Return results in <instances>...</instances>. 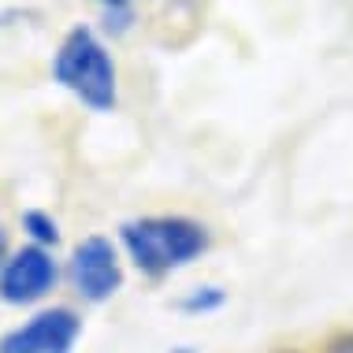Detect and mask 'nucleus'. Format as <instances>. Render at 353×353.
<instances>
[{
    "mask_svg": "<svg viewBox=\"0 0 353 353\" xmlns=\"http://www.w3.org/2000/svg\"><path fill=\"white\" fill-rule=\"evenodd\" d=\"M119 245L145 279H168L201 261L212 234L194 216H134L119 223Z\"/></svg>",
    "mask_w": 353,
    "mask_h": 353,
    "instance_id": "1",
    "label": "nucleus"
},
{
    "mask_svg": "<svg viewBox=\"0 0 353 353\" xmlns=\"http://www.w3.org/2000/svg\"><path fill=\"white\" fill-rule=\"evenodd\" d=\"M52 82L90 112H112L119 101L116 60L93 26H71L52 56Z\"/></svg>",
    "mask_w": 353,
    "mask_h": 353,
    "instance_id": "2",
    "label": "nucleus"
},
{
    "mask_svg": "<svg viewBox=\"0 0 353 353\" xmlns=\"http://www.w3.org/2000/svg\"><path fill=\"white\" fill-rule=\"evenodd\" d=\"M68 279L82 301L104 305L123 290V261L119 245L108 234H85L74 242L71 261H68Z\"/></svg>",
    "mask_w": 353,
    "mask_h": 353,
    "instance_id": "3",
    "label": "nucleus"
},
{
    "mask_svg": "<svg viewBox=\"0 0 353 353\" xmlns=\"http://www.w3.org/2000/svg\"><path fill=\"white\" fill-rule=\"evenodd\" d=\"M82 339V316L71 305L34 312L26 323L12 327L0 339V353H74Z\"/></svg>",
    "mask_w": 353,
    "mask_h": 353,
    "instance_id": "4",
    "label": "nucleus"
},
{
    "mask_svg": "<svg viewBox=\"0 0 353 353\" xmlns=\"http://www.w3.org/2000/svg\"><path fill=\"white\" fill-rule=\"evenodd\" d=\"M56 283H60V264H56L52 250H41V245L26 242L0 268V301L37 305L56 290Z\"/></svg>",
    "mask_w": 353,
    "mask_h": 353,
    "instance_id": "5",
    "label": "nucleus"
},
{
    "mask_svg": "<svg viewBox=\"0 0 353 353\" xmlns=\"http://www.w3.org/2000/svg\"><path fill=\"white\" fill-rule=\"evenodd\" d=\"M19 223H23L26 238H30V245H41V250H56L60 245V223L52 219V212H45V208H26L23 216H19Z\"/></svg>",
    "mask_w": 353,
    "mask_h": 353,
    "instance_id": "6",
    "label": "nucleus"
},
{
    "mask_svg": "<svg viewBox=\"0 0 353 353\" xmlns=\"http://www.w3.org/2000/svg\"><path fill=\"white\" fill-rule=\"evenodd\" d=\"M227 305V290L216 283H205V286H194L179 298V312L186 316H208V312H219Z\"/></svg>",
    "mask_w": 353,
    "mask_h": 353,
    "instance_id": "7",
    "label": "nucleus"
},
{
    "mask_svg": "<svg viewBox=\"0 0 353 353\" xmlns=\"http://www.w3.org/2000/svg\"><path fill=\"white\" fill-rule=\"evenodd\" d=\"M130 23H134V12H130V8H104V30L112 37L127 34Z\"/></svg>",
    "mask_w": 353,
    "mask_h": 353,
    "instance_id": "8",
    "label": "nucleus"
},
{
    "mask_svg": "<svg viewBox=\"0 0 353 353\" xmlns=\"http://www.w3.org/2000/svg\"><path fill=\"white\" fill-rule=\"evenodd\" d=\"M327 353H353V331H339V335L327 342Z\"/></svg>",
    "mask_w": 353,
    "mask_h": 353,
    "instance_id": "9",
    "label": "nucleus"
},
{
    "mask_svg": "<svg viewBox=\"0 0 353 353\" xmlns=\"http://www.w3.org/2000/svg\"><path fill=\"white\" fill-rule=\"evenodd\" d=\"M15 250H12V238H8V227L0 223V268L8 264V256H12Z\"/></svg>",
    "mask_w": 353,
    "mask_h": 353,
    "instance_id": "10",
    "label": "nucleus"
},
{
    "mask_svg": "<svg viewBox=\"0 0 353 353\" xmlns=\"http://www.w3.org/2000/svg\"><path fill=\"white\" fill-rule=\"evenodd\" d=\"M104 8H130V0H101Z\"/></svg>",
    "mask_w": 353,
    "mask_h": 353,
    "instance_id": "11",
    "label": "nucleus"
},
{
    "mask_svg": "<svg viewBox=\"0 0 353 353\" xmlns=\"http://www.w3.org/2000/svg\"><path fill=\"white\" fill-rule=\"evenodd\" d=\"M171 353H194V350H186V346H179V350H171Z\"/></svg>",
    "mask_w": 353,
    "mask_h": 353,
    "instance_id": "12",
    "label": "nucleus"
},
{
    "mask_svg": "<svg viewBox=\"0 0 353 353\" xmlns=\"http://www.w3.org/2000/svg\"><path fill=\"white\" fill-rule=\"evenodd\" d=\"M275 353H298V350H275Z\"/></svg>",
    "mask_w": 353,
    "mask_h": 353,
    "instance_id": "13",
    "label": "nucleus"
}]
</instances>
